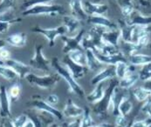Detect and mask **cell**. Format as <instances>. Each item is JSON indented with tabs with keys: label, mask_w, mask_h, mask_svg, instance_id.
Wrapping results in <instances>:
<instances>
[{
	"label": "cell",
	"mask_w": 151,
	"mask_h": 127,
	"mask_svg": "<svg viewBox=\"0 0 151 127\" xmlns=\"http://www.w3.org/2000/svg\"><path fill=\"white\" fill-rule=\"evenodd\" d=\"M51 66L55 70L56 73L59 74L60 76V78H62L66 82V84L69 86L70 91L72 93L76 95L80 98H86V93H85L84 89L73 78V77L72 76V74L70 73V71H68V69L65 65L61 64V62L59 60L58 58L55 57L52 59Z\"/></svg>",
	"instance_id": "6da1fadb"
},
{
	"label": "cell",
	"mask_w": 151,
	"mask_h": 127,
	"mask_svg": "<svg viewBox=\"0 0 151 127\" xmlns=\"http://www.w3.org/2000/svg\"><path fill=\"white\" fill-rule=\"evenodd\" d=\"M117 85H119V81L117 79H115V78L111 79L110 85L106 88L105 95H104L103 98L100 102L96 103L93 106V111L100 118H105L107 117V113L110 111L112 95H113V92Z\"/></svg>",
	"instance_id": "7a4b0ae2"
},
{
	"label": "cell",
	"mask_w": 151,
	"mask_h": 127,
	"mask_svg": "<svg viewBox=\"0 0 151 127\" xmlns=\"http://www.w3.org/2000/svg\"><path fill=\"white\" fill-rule=\"evenodd\" d=\"M60 76L59 74H49V75H44V76H39L34 73H29L25 79L30 85L33 86H37L40 89L44 90H49L53 87L60 80Z\"/></svg>",
	"instance_id": "3957f363"
},
{
	"label": "cell",
	"mask_w": 151,
	"mask_h": 127,
	"mask_svg": "<svg viewBox=\"0 0 151 127\" xmlns=\"http://www.w3.org/2000/svg\"><path fill=\"white\" fill-rule=\"evenodd\" d=\"M65 12L64 7L60 4H39L23 11V16H39V15H57Z\"/></svg>",
	"instance_id": "277c9868"
},
{
	"label": "cell",
	"mask_w": 151,
	"mask_h": 127,
	"mask_svg": "<svg viewBox=\"0 0 151 127\" xmlns=\"http://www.w3.org/2000/svg\"><path fill=\"white\" fill-rule=\"evenodd\" d=\"M27 105L39 111H43V112L51 114L58 120H62L64 118L62 111L56 109L52 106L49 105L45 99H42L40 96H33L32 98V100L30 102H28Z\"/></svg>",
	"instance_id": "5b68a950"
},
{
	"label": "cell",
	"mask_w": 151,
	"mask_h": 127,
	"mask_svg": "<svg viewBox=\"0 0 151 127\" xmlns=\"http://www.w3.org/2000/svg\"><path fill=\"white\" fill-rule=\"evenodd\" d=\"M85 35L86 31L84 29H81L73 36H62L61 39L64 42L63 52L67 55L69 52L75 50H84L82 47V41Z\"/></svg>",
	"instance_id": "8992f818"
},
{
	"label": "cell",
	"mask_w": 151,
	"mask_h": 127,
	"mask_svg": "<svg viewBox=\"0 0 151 127\" xmlns=\"http://www.w3.org/2000/svg\"><path fill=\"white\" fill-rule=\"evenodd\" d=\"M29 65L34 69L41 71L43 72H47L50 71L51 62L46 59L43 54V45L36 44L35 45V53L32 59H31Z\"/></svg>",
	"instance_id": "52a82bcc"
},
{
	"label": "cell",
	"mask_w": 151,
	"mask_h": 127,
	"mask_svg": "<svg viewBox=\"0 0 151 127\" xmlns=\"http://www.w3.org/2000/svg\"><path fill=\"white\" fill-rule=\"evenodd\" d=\"M32 31L43 35L44 37L49 41L50 47L54 46L55 39L59 36L62 37L67 32L65 25H60V26H58L56 28H52V29H45V28L40 27V26H35L32 29Z\"/></svg>",
	"instance_id": "ba28073f"
},
{
	"label": "cell",
	"mask_w": 151,
	"mask_h": 127,
	"mask_svg": "<svg viewBox=\"0 0 151 127\" xmlns=\"http://www.w3.org/2000/svg\"><path fill=\"white\" fill-rule=\"evenodd\" d=\"M11 99L8 90L5 85H0V117L4 118H11Z\"/></svg>",
	"instance_id": "9c48e42d"
},
{
	"label": "cell",
	"mask_w": 151,
	"mask_h": 127,
	"mask_svg": "<svg viewBox=\"0 0 151 127\" xmlns=\"http://www.w3.org/2000/svg\"><path fill=\"white\" fill-rule=\"evenodd\" d=\"M62 63L65 64V66L68 69V71H70V73L72 74V76L73 77L75 80L83 78L89 71L87 66H83V65H80L78 63H74L67 55L62 60Z\"/></svg>",
	"instance_id": "30bf717a"
},
{
	"label": "cell",
	"mask_w": 151,
	"mask_h": 127,
	"mask_svg": "<svg viewBox=\"0 0 151 127\" xmlns=\"http://www.w3.org/2000/svg\"><path fill=\"white\" fill-rule=\"evenodd\" d=\"M116 78L115 74V65H108L105 68H102L99 72L93 76L91 80V85L93 86H96L97 85L103 83L108 79H113Z\"/></svg>",
	"instance_id": "8fae6325"
},
{
	"label": "cell",
	"mask_w": 151,
	"mask_h": 127,
	"mask_svg": "<svg viewBox=\"0 0 151 127\" xmlns=\"http://www.w3.org/2000/svg\"><path fill=\"white\" fill-rule=\"evenodd\" d=\"M4 64H5V66L12 69L18 74L19 78H25V77L29 73H31L32 67L29 64H25L19 60L10 59H7L4 61Z\"/></svg>",
	"instance_id": "7c38bea8"
},
{
	"label": "cell",
	"mask_w": 151,
	"mask_h": 127,
	"mask_svg": "<svg viewBox=\"0 0 151 127\" xmlns=\"http://www.w3.org/2000/svg\"><path fill=\"white\" fill-rule=\"evenodd\" d=\"M86 21L88 24H91L94 26H99L105 28L106 30H116L119 29L118 25L114 22L111 21L106 18L104 15H94V16H88Z\"/></svg>",
	"instance_id": "4fadbf2b"
},
{
	"label": "cell",
	"mask_w": 151,
	"mask_h": 127,
	"mask_svg": "<svg viewBox=\"0 0 151 127\" xmlns=\"http://www.w3.org/2000/svg\"><path fill=\"white\" fill-rule=\"evenodd\" d=\"M84 11L88 16L104 15L108 11V6L104 4L94 3L90 1H82Z\"/></svg>",
	"instance_id": "5bb4252c"
},
{
	"label": "cell",
	"mask_w": 151,
	"mask_h": 127,
	"mask_svg": "<svg viewBox=\"0 0 151 127\" xmlns=\"http://www.w3.org/2000/svg\"><path fill=\"white\" fill-rule=\"evenodd\" d=\"M62 113L65 118H81L84 113V109L78 106L77 104H75L71 98H68L62 111Z\"/></svg>",
	"instance_id": "9a60e30c"
},
{
	"label": "cell",
	"mask_w": 151,
	"mask_h": 127,
	"mask_svg": "<svg viewBox=\"0 0 151 127\" xmlns=\"http://www.w3.org/2000/svg\"><path fill=\"white\" fill-rule=\"evenodd\" d=\"M69 6H70L71 13L73 17L79 19L80 21L87 19L88 15L84 11L82 0H70Z\"/></svg>",
	"instance_id": "2e32d148"
},
{
	"label": "cell",
	"mask_w": 151,
	"mask_h": 127,
	"mask_svg": "<svg viewBox=\"0 0 151 127\" xmlns=\"http://www.w3.org/2000/svg\"><path fill=\"white\" fill-rule=\"evenodd\" d=\"M95 56L97 58V59L102 63V64H107V65H115L118 62L121 61H124L127 62V59L126 57L122 53H118L116 55H112V56H106V55H102L98 51H94Z\"/></svg>",
	"instance_id": "e0dca14e"
},
{
	"label": "cell",
	"mask_w": 151,
	"mask_h": 127,
	"mask_svg": "<svg viewBox=\"0 0 151 127\" xmlns=\"http://www.w3.org/2000/svg\"><path fill=\"white\" fill-rule=\"evenodd\" d=\"M121 31L120 29L116 30H106L101 36V39L103 44H110L118 47L119 40L121 39Z\"/></svg>",
	"instance_id": "ac0fdd59"
},
{
	"label": "cell",
	"mask_w": 151,
	"mask_h": 127,
	"mask_svg": "<svg viewBox=\"0 0 151 127\" xmlns=\"http://www.w3.org/2000/svg\"><path fill=\"white\" fill-rule=\"evenodd\" d=\"M105 91L106 89L104 88L103 83H101L96 86H94V89L88 95L86 96V101L90 104L95 105L96 103L100 102L103 98L105 95Z\"/></svg>",
	"instance_id": "d6986e66"
},
{
	"label": "cell",
	"mask_w": 151,
	"mask_h": 127,
	"mask_svg": "<svg viewBox=\"0 0 151 127\" xmlns=\"http://www.w3.org/2000/svg\"><path fill=\"white\" fill-rule=\"evenodd\" d=\"M139 80V74L138 72H135L134 71H130L122 79L119 81V86L122 89L128 90L132 86L136 84V82Z\"/></svg>",
	"instance_id": "ffe728a7"
},
{
	"label": "cell",
	"mask_w": 151,
	"mask_h": 127,
	"mask_svg": "<svg viewBox=\"0 0 151 127\" xmlns=\"http://www.w3.org/2000/svg\"><path fill=\"white\" fill-rule=\"evenodd\" d=\"M27 36L24 32H18L10 35L5 39V41L13 47H23L26 44Z\"/></svg>",
	"instance_id": "44dd1931"
},
{
	"label": "cell",
	"mask_w": 151,
	"mask_h": 127,
	"mask_svg": "<svg viewBox=\"0 0 151 127\" xmlns=\"http://www.w3.org/2000/svg\"><path fill=\"white\" fill-rule=\"evenodd\" d=\"M85 51L86 56V66L88 67V69L93 71H101L102 63L97 59L94 51L93 50H86Z\"/></svg>",
	"instance_id": "7402d4cb"
},
{
	"label": "cell",
	"mask_w": 151,
	"mask_h": 127,
	"mask_svg": "<svg viewBox=\"0 0 151 127\" xmlns=\"http://www.w3.org/2000/svg\"><path fill=\"white\" fill-rule=\"evenodd\" d=\"M64 25L66 28V31L69 35H75L74 32L79 30L80 26H81V21L77 19H75L74 17H73L72 15L71 16H65L64 17Z\"/></svg>",
	"instance_id": "603a6c76"
},
{
	"label": "cell",
	"mask_w": 151,
	"mask_h": 127,
	"mask_svg": "<svg viewBox=\"0 0 151 127\" xmlns=\"http://www.w3.org/2000/svg\"><path fill=\"white\" fill-rule=\"evenodd\" d=\"M129 62L132 65L137 66V65H144L147 63H151V56L145 55V54H140V53H134L130 55L128 58Z\"/></svg>",
	"instance_id": "cb8c5ba5"
},
{
	"label": "cell",
	"mask_w": 151,
	"mask_h": 127,
	"mask_svg": "<svg viewBox=\"0 0 151 127\" xmlns=\"http://www.w3.org/2000/svg\"><path fill=\"white\" fill-rule=\"evenodd\" d=\"M67 56L74 62L80 65L86 66V51L84 50H75L67 54Z\"/></svg>",
	"instance_id": "d4e9b609"
},
{
	"label": "cell",
	"mask_w": 151,
	"mask_h": 127,
	"mask_svg": "<svg viewBox=\"0 0 151 127\" xmlns=\"http://www.w3.org/2000/svg\"><path fill=\"white\" fill-rule=\"evenodd\" d=\"M0 76L4 78L7 81H17L19 77L18 74L10 67H7L5 65H0Z\"/></svg>",
	"instance_id": "484cf974"
},
{
	"label": "cell",
	"mask_w": 151,
	"mask_h": 127,
	"mask_svg": "<svg viewBox=\"0 0 151 127\" xmlns=\"http://www.w3.org/2000/svg\"><path fill=\"white\" fill-rule=\"evenodd\" d=\"M133 109V104L132 102L130 101L129 98V96H126L124 97L120 105H119V107H118V111H119V114L122 115V116H125L127 117Z\"/></svg>",
	"instance_id": "4316f807"
},
{
	"label": "cell",
	"mask_w": 151,
	"mask_h": 127,
	"mask_svg": "<svg viewBox=\"0 0 151 127\" xmlns=\"http://www.w3.org/2000/svg\"><path fill=\"white\" fill-rule=\"evenodd\" d=\"M133 95L139 102L147 101L150 98H151V92L143 86L135 88L133 91Z\"/></svg>",
	"instance_id": "83f0119b"
},
{
	"label": "cell",
	"mask_w": 151,
	"mask_h": 127,
	"mask_svg": "<svg viewBox=\"0 0 151 127\" xmlns=\"http://www.w3.org/2000/svg\"><path fill=\"white\" fill-rule=\"evenodd\" d=\"M130 71H131V67L127 62L121 61L115 64V74H116V78H118L119 79L123 78Z\"/></svg>",
	"instance_id": "f1b7e54d"
},
{
	"label": "cell",
	"mask_w": 151,
	"mask_h": 127,
	"mask_svg": "<svg viewBox=\"0 0 151 127\" xmlns=\"http://www.w3.org/2000/svg\"><path fill=\"white\" fill-rule=\"evenodd\" d=\"M129 20H127V23L129 24H136V25H142V26H148L149 24H151V17H144L141 15L136 16H130Z\"/></svg>",
	"instance_id": "f546056e"
},
{
	"label": "cell",
	"mask_w": 151,
	"mask_h": 127,
	"mask_svg": "<svg viewBox=\"0 0 151 127\" xmlns=\"http://www.w3.org/2000/svg\"><path fill=\"white\" fill-rule=\"evenodd\" d=\"M94 126L95 123L92 118L89 108H84V113L81 117V127H93Z\"/></svg>",
	"instance_id": "4dcf8cb0"
},
{
	"label": "cell",
	"mask_w": 151,
	"mask_h": 127,
	"mask_svg": "<svg viewBox=\"0 0 151 127\" xmlns=\"http://www.w3.org/2000/svg\"><path fill=\"white\" fill-rule=\"evenodd\" d=\"M139 74V79L142 81H148L151 79V63L144 64L142 66L141 71L138 72Z\"/></svg>",
	"instance_id": "1f68e13d"
},
{
	"label": "cell",
	"mask_w": 151,
	"mask_h": 127,
	"mask_svg": "<svg viewBox=\"0 0 151 127\" xmlns=\"http://www.w3.org/2000/svg\"><path fill=\"white\" fill-rule=\"evenodd\" d=\"M8 94L10 97L11 101H17L21 94V86L19 84H13L10 87L9 91H8Z\"/></svg>",
	"instance_id": "d6a6232c"
},
{
	"label": "cell",
	"mask_w": 151,
	"mask_h": 127,
	"mask_svg": "<svg viewBox=\"0 0 151 127\" xmlns=\"http://www.w3.org/2000/svg\"><path fill=\"white\" fill-rule=\"evenodd\" d=\"M53 0H24L21 5V8L25 11L32 6L39 5V4H45L50 2H52Z\"/></svg>",
	"instance_id": "836d02e7"
},
{
	"label": "cell",
	"mask_w": 151,
	"mask_h": 127,
	"mask_svg": "<svg viewBox=\"0 0 151 127\" xmlns=\"http://www.w3.org/2000/svg\"><path fill=\"white\" fill-rule=\"evenodd\" d=\"M17 0H1L0 2V14L7 12L14 9Z\"/></svg>",
	"instance_id": "e575fe53"
},
{
	"label": "cell",
	"mask_w": 151,
	"mask_h": 127,
	"mask_svg": "<svg viewBox=\"0 0 151 127\" xmlns=\"http://www.w3.org/2000/svg\"><path fill=\"white\" fill-rule=\"evenodd\" d=\"M0 21L10 22L12 24H15V23H19V22L21 21V19L20 18H16L12 13V11H10L0 14Z\"/></svg>",
	"instance_id": "d590c367"
},
{
	"label": "cell",
	"mask_w": 151,
	"mask_h": 127,
	"mask_svg": "<svg viewBox=\"0 0 151 127\" xmlns=\"http://www.w3.org/2000/svg\"><path fill=\"white\" fill-rule=\"evenodd\" d=\"M25 114L27 115L28 118L33 122V124L35 125V127L45 126V124H44L43 120L41 119L40 115H38V114H35V113H32V112H27Z\"/></svg>",
	"instance_id": "8d00e7d4"
},
{
	"label": "cell",
	"mask_w": 151,
	"mask_h": 127,
	"mask_svg": "<svg viewBox=\"0 0 151 127\" xmlns=\"http://www.w3.org/2000/svg\"><path fill=\"white\" fill-rule=\"evenodd\" d=\"M28 120H29V118H28L27 115L25 113H23L19 117L15 118L12 121H13V125L15 127H24Z\"/></svg>",
	"instance_id": "74e56055"
},
{
	"label": "cell",
	"mask_w": 151,
	"mask_h": 127,
	"mask_svg": "<svg viewBox=\"0 0 151 127\" xmlns=\"http://www.w3.org/2000/svg\"><path fill=\"white\" fill-rule=\"evenodd\" d=\"M129 121L127 120V118L125 116H122L121 114H119L118 116H116V119H115V125L118 127H124L128 125Z\"/></svg>",
	"instance_id": "f35d334b"
},
{
	"label": "cell",
	"mask_w": 151,
	"mask_h": 127,
	"mask_svg": "<svg viewBox=\"0 0 151 127\" xmlns=\"http://www.w3.org/2000/svg\"><path fill=\"white\" fill-rule=\"evenodd\" d=\"M142 111L147 114L151 119V98H150L147 101H145V104L142 107Z\"/></svg>",
	"instance_id": "ab89813d"
},
{
	"label": "cell",
	"mask_w": 151,
	"mask_h": 127,
	"mask_svg": "<svg viewBox=\"0 0 151 127\" xmlns=\"http://www.w3.org/2000/svg\"><path fill=\"white\" fill-rule=\"evenodd\" d=\"M45 100L49 105L54 106L59 103V97H58L56 94H50V95H48V96L45 98Z\"/></svg>",
	"instance_id": "60d3db41"
},
{
	"label": "cell",
	"mask_w": 151,
	"mask_h": 127,
	"mask_svg": "<svg viewBox=\"0 0 151 127\" xmlns=\"http://www.w3.org/2000/svg\"><path fill=\"white\" fill-rule=\"evenodd\" d=\"M64 127H81V117L76 118L64 124Z\"/></svg>",
	"instance_id": "b9f144b4"
},
{
	"label": "cell",
	"mask_w": 151,
	"mask_h": 127,
	"mask_svg": "<svg viewBox=\"0 0 151 127\" xmlns=\"http://www.w3.org/2000/svg\"><path fill=\"white\" fill-rule=\"evenodd\" d=\"M12 54L10 52V51L7 49V48H3L0 50V59L3 60V61H5L7 59H12Z\"/></svg>",
	"instance_id": "7bdbcfd3"
},
{
	"label": "cell",
	"mask_w": 151,
	"mask_h": 127,
	"mask_svg": "<svg viewBox=\"0 0 151 127\" xmlns=\"http://www.w3.org/2000/svg\"><path fill=\"white\" fill-rule=\"evenodd\" d=\"M12 24L10 22L0 21V34H4L8 31L9 28Z\"/></svg>",
	"instance_id": "ee69618b"
},
{
	"label": "cell",
	"mask_w": 151,
	"mask_h": 127,
	"mask_svg": "<svg viewBox=\"0 0 151 127\" xmlns=\"http://www.w3.org/2000/svg\"><path fill=\"white\" fill-rule=\"evenodd\" d=\"M151 125L147 120H137L134 121L132 127H149V126Z\"/></svg>",
	"instance_id": "f6af8a7d"
},
{
	"label": "cell",
	"mask_w": 151,
	"mask_h": 127,
	"mask_svg": "<svg viewBox=\"0 0 151 127\" xmlns=\"http://www.w3.org/2000/svg\"><path fill=\"white\" fill-rule=\"evenodd\" d=\"M2 127H15L13 125V121L11 118H4Z\"/></svg>",
	"instance_id": "bcb514c9"
},
{
	"label": "cell",
	"mask_w": 151,
	"mask_h": 127,
	"mask_svg": "<svg viewBox=\"0 0 151 127\" xmlns=\"http://www.w3.org/2000/svg\"><path fill=\"white\" fill-rule=\"evenodd\" d=\"M93 127H114L113 125L109 124V123H102L100 125H95Z\"/></svg>",
	"instance_id": "7dc6e473"
},
{
	"label": "cell",
	"mask_w": 151,
	"mask_h": 127,
	"mask_svg": "<svg viewBox=\"0 0 151 127\" xmlns=\"http://www.w3.org/2000/svg\"><path fill=\"white\" fill-rule=\"evenodd\" d=\"M144 88H146L147 90H149L151 92V79L150 80H148V81H146L145 82V84H144V86H143Z\"/></svg>",
	"instance_id": "c3c4849f"
},
{
	"label": "cell",
	"mask_w": 151,
	"mask_h": 127,
	"mask_svg": "<svg viewBox=\"0 0 151 127\" xmlns=\"http://www.w3.org/2000/svg\"><path fill=\"white\" fill-rule=\"evenodd\" d=\"M24 127H35V125L33 124V122L32 121V120H28L27 122H26V124L24 125Z\"/></svg>",
	"instance_id": "681fc988"
},
{
	"label": "cell",
	"mask_w": 151,
	"mask_h": 127,
	"mask_svg": "<svg viewBox=\"0 0 151 127\" xmlns=\"http://www.w3.org/2000/svg\"><path fill=\"white\" fill-rule=\"evenodd\" d=\"M6 44H7V43H6V41H5V39H0V50H1V49H3V48H4Z\"/></svg>",
	"instance_id": "f907efd6"
},
{
	"label": "cell",
	"mask_w": 151,
	"mask_h": 127,
	"mask_svg": "<svg viewBox=\"0 0 151 127\" xmlns=\"http://www.w3.org/2000/svg\"><path fill=\"white\" fill-rule=\"evenodd\" d=\"M48 127H61V126H60L58 124H56V123H52V124H51L50 126Z\"/></svg>",
	"instance_id": "816d5d0a"
},
{
	"label": "cell",
	"mask_w": 151,
	"mask_h": 127,
	"mask_svg": "<svg viewBox=\"0 0 151 127\" xmlns=\"http://www.w3.org/2000/svg\"><path fill=\"white\" fill-rule=\"evenodd\" d=\"M132 125H133V121H129V122L128 123V125L124 127H132Z\"/></svg>",
	"instance_id": "f5cc1de1"
},
{
	"label": "cell",
	"mask_w": 151,
	"mask_h": 127,
	"mask_svg": "<svg viewBox=\"0 0 151 127\" xmlns=\"http://www.w3.org/2000/svg\"><path fill=\"white\" fill-rule=\"evenodd\" d=\"M0 65H5L4 64V61H3V60L0 59Z\"/></svg>",
	"instance_id": "db71d44e"
},
{
	"label": "cell",
	"mask_w": 151,
	"mask_h": 127,
	"mask_svg": "<svg viewBox=\"0 0 151 127\" xmlns=\"http://www.w3.org/2000/svg\"><path fill=\"white\" fill-rule=\"evenodd\" d=\"M149 127H151V125H150V126H149Z\"/></svg>",
	"instance_id": "11a10c76"
},
{
	"label": "cell",
	"mask_w": 151,
	"mask_h": 127,
	"mask_svg": "<svg viewBox=\"0 0 151 127\" xmlns=\"http://www.w3.org/2000/svg\"><path fill=\"white\" fill-rule=\"evenodd\" d=\"M0 127H2V126H0Z\"/></svg>",
	"instance_id": "9f6ffc18"
}]
</instances>
